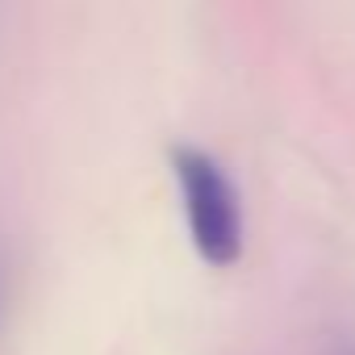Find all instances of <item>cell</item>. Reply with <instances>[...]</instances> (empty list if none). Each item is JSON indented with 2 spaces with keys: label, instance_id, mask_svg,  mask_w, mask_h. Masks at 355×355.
<instances>
[{
  "label": "cell",
  "instance_id": "cell-1",
  "mask_svg": "<svg viewBox=\"0 0 355 355\" xmlns=\"http://www.w3.org/2000/svg\"><path fill=\"white\" fill-rule=\"evenodd\" d=\"M171 180L180 193L184 226L193 239V251L209 268H234L247 247V218H243V197L230 180V171L201 146H171Z\"/></svg>",
  "mask_w": 355,
  "mask_h": 355
}]
</instances>
